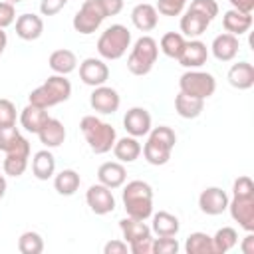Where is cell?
Listing matches in <instances>:
<instances>
[{
    "instance_id": "816d5d0a",
    "label": "cell",
    "mask_w": 254,
    "mask_h": 254,
    "mask_svg": "<svg viewBox=\"0 0 254 254\" xmlns=\"http://www.w3.org/2000/svg\"><path fill=\"white\" fill-rule=\"evenodd\" d=\"M4 192H6V179L0 175V198L4 196Z\"/></svg>"
},
{
    "instance_id": "7c38bea8",
    "label": "cell",
    "mask_w": 254,
    "mask_h": 254,
    "mask_svg": "<svg viewBox=\"0 0 254 254\" xmlns=\"http://www.w3.org/2000/svg\"><path fill=\"white\" fill-rule=\"evenodd\" d=\"M89 103L91 107L97 111V113H103V115H109V113H115L119 109V103H121V97L119 93L113 89V87H107V85H97L89 97Z\"/></svg>"
},
{
    "instance_id": "277c9868",
    "label": "cell",
    "mask_w": 254,
    "mask_h": 254,
    "mask_svg": "<svg viewBox=\"0 0 254 254\" xmlns=\"http://www.w3.org/2000/svg\"><path fill=\"white\" fill-rule=\"evenodd\" d=\"M177 143V135L171 127L161 125L155 127L153 131H149V139L143 147V155L147 159V163L151 165H165L171 159V151Z\"/></svg>"
},
{
    "instance_id": "1f68e13d",
    "label": "cell",
    "mask_w": 254,
    "mask_h": 254,
    "mask_svg": "<svg viewBox=\"0 0 254 254\" xmlns=\"http://www.w3.org/2000/svg\"><path fill=\"white\" fill-rule=\"evenodd\" d=\"M79 183H81V179H79V175H77L73 169H64V171L58 173L56 179H54L56 190H58L60 194H64V196L73 194V192L79 189Z\"/></svg>"
},
{
    "instance_id": "52a82bcc",
    "label": "cell",
    "mask_w": 254,
    "mask_h": 254,
    "mask_svg": "<svg viewBox=\"0 0 254 254\" xmlns=\"http://www.w3.org/2000/svg\"><path fill=\"white\" fill-rule=\"evenodd\" d=\"M179 87L183 93L187 95H192V97H200V99H206L214 93L216 89V81L210 73L206 71H187L181 75L179 79Z\"/></svg>"
},
{
    "instance_id": "c3c4849f",
    "label": "cell",
    "mask_w": 254,
    "mask_h": 254,
    "mask_svg": "<svg viewBox=\"0 0 254 254\" xmlns=\"http://www.w3.org/2000/svg\"><path fill=\"white\" fill-rule=\"evenodd\" d=\"M230 4L234 10H240L246 14H252V10H254V0H230Z\"/></svg>"
},
{
    "instance_id": "f1b7e54d",
    "label": "cell",
    "mask_w": 254,
    "mask_h": 254,
    "mask_svg": "<svg viewBox=\"0 0 254 254\" xmlns=\"http://www.w3.org/2000/svg\"><path fill=\"white\" fill-rule=\"evenodd\" d=\"M56 171V159L50 151H38L32 159V173L40 181H48Z\"/></svg>"
},
{
    "instance_id": "74e56055",
    "label": "cell",
    "mask_w": 254,
    "mask_h": 254,
    "mask_svg": "<svg viewBox=\"0 0 254 254\" xmlns=\"http://www.w3.org/2000/svg\"><path fill=\"white\" fill-rule=\"evenodd\" d=\"M189 8L194 10V12H198V14H202V16H206L210 22L218 16V4H216V0H192Z\"/></svg>"
},
{
    "instance_id": "30bf717a",
    "label": "cell",
    "mask_w": 254,
    "mask_h": 254,
    "mask_svg": "<svg viewBox=\"0 0 254 254\" xmlns=\"http://www.w3.org/2000/svg\"><path fill=\"white\" fill-rule=\"evenodd\" d=\"M85 200L87 206L95 212V214H109L115 208V198L111 189H107L105 185H91L85 192Z\"/></svg>"
},
{
    "instance_id": "603a6c76",
    "label": "cell",
    "mask_w": 254,
    "mask_h": 254,
    "mask_svg": "<svg viewBox=\"0 0 254 254\" xmlns=\"http://www.w3.org/2000/svg\"><path fill=\"white\" fill-rule=\"evenodd\" d=\"M228 83L236 89H250L254 85V65L238 62L228 69Z\"/></svg>"
},
{
    "instance_id": "ee69618b",
    "label": "cell",
    "mask_w": 254,
    "mask_h": 254,
    "mask_svg": "<svg viewBox=\"0 0 254 254\" xmlns=\"http://www.w3.org/2000/svg\"><path fill=\"white\" fill-rule=\"evenodd\" d=\"M129 250L133 254H153V238L151 236L139 238V240H135V242L129 244Z\"/></svg>"
},
{
    "instance_id": "7bdbcfd3",
    "label": "cell",
    "mask_w": 254,
    "mask_h": 254,
    "mask_svg": "<svg viewBox=\"0 0 254 254\" xmlns=\"http://www.w3.org/2000/svg\"><path fill=\"white\" fill-rule=\"evenodd\" d=\"M16 20V10H14V4L10 2H0V28H8L10 24H14Z\"/></svg>"
},
{
    "instance_id": "e0dca14e",
    "label": "cell",
    "mask_w": 254,
    "mask_h": 254,
    "mask_svg": "<svg viewBox=\"0 0 254 254\" xmlns=\"http://www.w3.org/2000/svg\"><path fill=\"white\" fill-rule=\"evenodd\" d=\"M44 32V22L40 16L36 14H22L16 18V34L18 38L26 40V42H32V40H38Z\"/></svg>"
},
{
    "instance_id": "e575fe53",
    "label": "cell",
    "mask_w": 254,
    "mask_h": 254,
    "mask_svg": "<svg viewBox=\"0 0 254 254\" xmlns=\"http://www.w3.org/2000/svg\"><path fill=\"white\" fill-rule=\"evenodd\" d=\"M183 48H185V38L181 34H177V32H169V34H165L161 38V50L169 58H175L177 60L181 56Z\"/></svg>"
},
{
    "instance_id": "cb8c5ba5",
    "label": "cell",
    "mask_w": 254,
    "mask_h": 254,
    "mask_svg": "<svg viewBox=\"0 0 254 254\" xmlns=\"http://www.w3.org/2000/svg\"><path fill=\"white\" fill-rule=\"evenodd\" d=\"M208 24H210V20L206 16H202V14H198V12L190 10V8L181 18V30L189 38H198L200 34H204L206 28H208Z\"/></svg>"
},
{
    "instance_id": "4316f807",
    "label": "cell",
    "mask_w": 254,
    "mask_h": 254,
    "mask_svg": "<svg viewBox=\"0 0 254 254\" xmlns=\"http://www.w3.org/2000/svg\"><path fill=\"white\" fill-rule=\"evenodd\" d=\"M48 64H50V67H52L58 75H67V73H71V71L75 69L77 58H75V54H73L71 50H65V48H64V50L52 52Z\"/></svg>"
},
{
    "instance_id": "d6a6232c",
    "label": "cell",
    "mask_w": 254,
    "mask_h": 254,
    "mask_svg": "<svg viewBox=\"0 0 254 254\" xmlns=\"http://www.w3.org/2000/svg\"><path fill=\"white\" fill-rule=\"evenodd\" d=\"M210 238H212V248H214L216 254H224V252L232 250V248L236 246V242H238V234H236V230L230 228V226H222V228H220L214 236H210Z\"/></svg>"
},
{
    "instance_id": "f35d334b",
    "label": "cell",
    "mask_w": 254,
    "mask_h": 254,
    "mask_svg": "<svg viewBox=\"0 0 254 254\" xmlns=\"http://www.w3.org/2000/svg\"><path fill=\"white\" fill-rule=\"evenodd\" d=\"M179 252V242L173 236H159L153 240V254H177Z\"/></svg>"
},
{
    "instance_id": "f546056e",
    "label": "cell",
    "mask_w": 254,
    "mask_h": 254,
    "mask_svg": "<svg viewBox=\"0 0 254 254\" xmlns=\"http://www.w3.org/2000/svg\"><path fill=\"white\" fill-rule=\"evenodd\" d=\"M113 153H115V159H119L121 163H133L141 155V145H139L137 137H123V139L115 141Z\"/></svg>"
},
{
    "instance_id": "83f0119b",
    "label": "cell",
    "mask_w": 254,
    "mask_h": 254,
    "mask_svg": "<svg viewBox=\"0 0 254 254\" xmlns=\"http://www.w3.org/2000/svg\"><path fill=\"white\" fill-rule=\"evenodd\" d=\"M181 224H179V218L167 210H159L157 214H153V226L151 230L157 234V236H177Z\"/></svg>"
},
{
    "instance_id": "3957f363",
    "label": "cell",
    "mask_w": 254,
    "mask_h": 254,
    "mask_svg": "<svg viewBox=\"0 0 254 254\" xmlns=\"http://www.w3.org/2000/svg\"><path fill=\"white\" fill-rule=\"evenodd\" d=\"M79 129H81L89 149L95 155H103V153L113 149L117 135H115V129L109 123L97 119L95 115H85L79 123Z\"/></svg>"
},
{
    "instance_id": "bcb514c9",
    "label": "cell",
    "mask_w": 254,
    "mask_h": 254,
    "mask_svg": "<svg viewBox=\"0 0 254 254\" xmlns=\"http://www.w3.org/2000/svg\"><path fill=\"white\" fill-rule=\"evenodd\" d=\"M99 4L105 12V18L107 16H117L123 10V0H99Z\"/></svg>"
},
{
    "instance_id": "4dcf8cb0",
    "label": "cell",
    "mask_w": 254,
    "mask_h": 254,
    "mask_svg": "<svg viewBox=\"0 0 254 254\" xmlns=\"http://www.w3.org/2000/svg\"><path fill=\"white\" fill-rule=\"evenodd\" d=\"M119 228L123 232V238L127 244L139 240V238H145V236H151V228L145 224V220H137V218H123L119 220Z\"/></svg>"
},
{
    "instance_id": "7402d4cb",
    "label": "cell",
    "mask_w": 254,
    "mask_h": 254,
    "mask_svg": "<svg viewBox=\"0 0 254 254\" xmlns=\"http://www.w3.org/2000/svg\"><path fill=\"white\" fill-rule=\"evenodd\" d=\"M222 26L228 34L232 36H240V34H246L252 26V14H246V12H240V10H228L224 12L222 16Z\"/></svg>"
},
{
    "instance_id": "ab89813d",
    "label": "cell",
    "mask_w": 254,
    "mask_h": 254,
    "mask_svg": "<svg viewBox=\"0 0 254 254\" xmlns=\"http://www.w3.org/2000/svg\"><path fill=\"white\" fill-rule=\"evenodd\" d=\"M187 6V0H157V12L163 16H179Z\"/></svg>"
},
{
    "instance_id": "7dc6e473",
    "label": "cell",
    "mask_w": 254,
    "mask_h": 254,
    "mask_svg": "<svg viewBox=\"0 0 254 254\" xmlns=\"http://www.w3.org/2000/svg\"><path fill=\"white\" fill-rule=\"evenodd\" d=\"M127 242L123 240H109L105 246H103V252L105 254H125L127 252Z\"/></svg>"
},
{
    "instance_id": "ffe728a7",
    "label": "cell",
    "mask_w": 254,
    "mask_h": 254,
    "mask_svg": "<svg viewBox=\"0 0 254 254\" xmlns=\"http://www.w3.org/2000/svg\"><path fill=\"white\" fill-rule=\"evenodd\" d=\"M131 20H133V24H135L137 30H141V32H151V30L157 26V22H159V12H157L155 6L143 2V4H137V6L133 8Z\"/></svg>"
},
{
    "instance_id": "9a60e30c",
    "label": "cell",
    "mask_w": 254,
    "mask_h": 254,
    "mask_svg": "<svg viewBox=\"0 0 254 254\" xmlns=\"http://www.w3.org/2000/svg\"><path fill=\"white\" fill-rule=\"evenodd\" d=\"M123 127L131 137H143L151 131V115L143 107H131L123 117Z\"/></svg>"
},
{
    "instance_id": "484cf974",
    "label": "cell",
    "mask_w": 254,
    "mask_h": 254,
    "mask_svg": "<svg viewBox=\"0 0 254 254\" xmlns=\"http://www.w3.org/2000/svg\"><path fill=\"white\" fill-rule=\"evenodd\" d=\"M175 109L177 113L183 117V119H194L202 113L204 109V99L200 97H192V95H187V93H179L175 97Z\"/></svg>"
},
{
    "instance_id": "2e32d148",
    "label": "cell",
    "mask_w": 254,
    "mask_h": 254,
    "mask_svg": "<svg viewBox=\"0 0 254 254\" xmlns=\"http://www.w3.org/2000/svg\"><path fill=\"white\" fill-rule=\"evenodd\" d=\"M206 58H208L206 44H202L200 40H190L185 42V48L177 60L183 67H200L202 64H206Z\"/></svg>"
},
{
    "instance_id": "8992f818",
    "label": "cell",
    "mask_w": 254,
    "mask_h": 254,
    "mask_svg": "<svg viewBox=\"0 0 254 254\" xmlns=\"http://www.w3.org/2000/svg\"><path fill=\"white\" fill-rule=\"evenodd\" d=\"M131 44V32L123 24L109 26L97 40V52L105 60H119Z\"/></svg>"
},
{
    "instance_id": "f5cc1de1",
    "label": "cell",
    "mask_w": 254,
    "mask_h": 254,
    "mask_svg": "<svg viewBox=\"0 0 254 254\" xmlns=\"http://www.w3.org/2000/svg\"><path fill=\"white\" fill-rule=\"evenodd\" d=\"M6 2H10V4H18V2H22V0H6Z\"/></svg>"
},
{
    "instance_id": "f907efd6",
    "label": "cell",
    "mask_w": 254,
    "mask_h": 254,
    "mask_svg": "<svg viewBox=\"0 0 254 254\" xmlns=\"http://www.w3.org/2000/svg\"><path fill=\"white\" fill-rule=\"evenodd\" d=\"M6 44H8V38H6V32L0 28V56H2V52H4V48H6Z\"/></svg>"
},
{
    "instance_id": "681fc988",
    "label": "cell",
    "mask_w": 254,
    "mask_h": 254,
    "mask_svg": "<svg viewBox=\"0 0 254 254\" xmlns=\"http://www.w3.org/2000/svg\"><path fill=\"white\" fill-rule=\"evenodd\" d=\"M240 250H242L244 254H254V236H252L250 232H248V236L244 238V242H242Z\"/></svg>"
},
{
    "instance_id": "8d00e7d4",
    "label": "cell",
    "mask_w": 254,
    "mask_h": 254,
    "mask_svg": "<svg viewBox=\"0 0 254 254\" xmlns=\"http://www.w3.org/2000/svg\"><path fill=\"white\" fill-rule=\"evenodd\" d=\"M20 139H22V135H20V131H18L16 125H4V127H0V151H4V153L12 151L18 145Z\"/></svg>"
},
{
    "instance_id": "44dd1931",
    "label": "cell",
    "mask_w": 254,
    "mask_h": 254,
    "mask_svg": "<svg viewBox=\"0 0 254 254\" xmlns=\"http://www.w3.org/2000/svg\"><path fill=\"white\" fill-rule=\"evenodd\" d=\"M38 137H40V141H42L48 149L60 147V145L64 143V139H65V127H64V123H62L60 119L50 117V119L44 123V127L38 131Z\"/></svg>"
},
{
    "instance_id": "60d3db41",
    "label": "cell",
    "mask_w": 254,
    "mask_h": 254,
    "mask_svg": "<svg viewBox=\"0 0 254 254\" xmlns=\"http://www.w3.org/2000/svg\"><path fill=\"white\" fill-rule=\"evenodd\" d=\"M232 194L234 196H254V183L250 177H238L232 185Z\"/></svg>"
},
{
    "instance_id": "d4e9b609",
    "label": "cell",
    "mask_w": 254,
    "mask_h": 254,
    "mask_svg": "<svg viewBox=\"0 0 254 254\" xmlns=\"http://www.w3.org/2000/svg\"><path fill=\"white\" fill-rule=\"evenodd\" d=\"M50 119V115H48V111L46 109H42V107H36V105H26L24 109H22V113H20V123H22V127L26 129V131H30V133H36L38 135V131L44 127V123Z\"/></svg>"
},
{
    "instance_id": "b9f144b4",
    "label": "cell",
    "mask_w": 254,
    "mask_h": 254,
    "mask_svg": "<svg viewBox=\"0 0 254 254\" xmlns=\"http://www.w3.org/2000/svg\"><path fill=\"white\" fill-rule=\"evenodd\" d=\"M16 125V107L10 99H0V127Z\"/></svg>"
},
{
    "instance_id": "8fae6325",
    "label": "cell",
    "mask_w": 254,
    "mask_h": 254,
    "mask_svg": "<svg viewBox=\"0 0 254 254\" xmlns=\"http://www.w3.org/2000/svg\"><path fill=\"white\" fill-rule=\"evenodd\" d=\"M228 208L230 216L246 232L254 230V196H232V200H228Z\"/></svg>"
},
{
    "instance_id": "836d02e7",
    "label": "cell",
    "mask_w": 254,
    "mask_h": 254,
    "mask_svg": "<svg viewBox=\"0 0 254 254\" xmlns=\"http://www.w3.org/2000/svg\"><path fill=\"white\" fill-rule=\"evenodd\" d=\"M187 254H214L212 238L204 232H192L185 242Z\"/></svg>"
},
{
    "instance_id": "d590c367",
    "label": "cell",
    "mask_w": 254,
    "mask_h": 254,
    "mask_svg": "<svg viewBox=\"0 0 254 254\" xmlns=\"http://www.w3.org/2000/svg\"><path fill=\"white\" fill-rule=\"evenodd\" d=\"M18 250L22 254H40L44 250V240L38 232L28 230L18 238Z\"/></svg>"
},
{
    "instance_id": "f6af8a7d",
    "label": "cell",
    "mask_w": 254,
    "mask_h": 254,
    "mask_svg": "<svg viewBox=\"0 0 254 254\" xmlns=\"http://www.w3.org/2000/svg\"><path fill=\"white\" fill-rule=\"evenodd\" d=\"M65 4H67V0H42L40 12H42L44 16H54V14H58Z\"/></svg>"
},
{
    "instance_id": "4fadbf2b",
    "label": "cell",
    "mask_w": 254,
    "mask_h": 254,
    "mask_svg": "<svg viewBox=\"0 0 254 254\" xmlns=\"http://www.w3.org/2000/svg\"><path fill=\"white\" fill-rule=\"evenodd\" d=\"M198 206L204 214L216 216L228 208V194L218 187H208L198 196Z\"/></svg>"
},
{
    "instance_id": "5bb4252c",
    "label": "cell",
    "mask_w": 254,
    "mask_h": 254,
    "mask_svg": "<svg viewBox=\"0 0 254 254\" xmlns=\"http://www.w3.org/2000/svg\"><path fill=\"white\" fill-rule=\"evenodd\" d=\"M79 77L85 85H91V87H97V85H103L109 77V69L107 65L97 60V58H87L79 64Z\"/></svg>"
},
{
    "instance_id": "d6986e66",
    "label": "cell",
    "mask_w": 254,
    "mask_h": 254,
    "mask_svg": "<svg viewBox=\"0 0 254 254\" xmlns=\"http://www.w3.org/2000/svg\"><path fill=\"white\" fill-rule=\"evenodd\" d=\"M97 179L107 189H119L127 179V171L121 163H111L109 161V163H103L97 169Z\"/></svg>"
},
{
    "instance_id": "5b68a950",
    "label": "cell",
    "mask_w": 254,
    "mask_h": 254,
    "mask_svg": "<svg viewBox=\"0 0 254 254\" xmlns=\"http://www.w3.org/2000/svg\"><path fill=\"white\" fill-rule=\"evenodd\" d=\"M157 56H159L157 42L151 36H141L135 42V46H133V50L127 58V69L133 75H147L153 69V65L157 62Z\"/></svg>"
},
{
    "instance_id": "7a4b0ae2",
    "label": "cell",
    "mask_w": 254,
    "mask_h": 254,
    "mask_svg": "<svg viewBox=\"0 0 254 254\" xmlns=\"http://www.w3.org/2000/svg\"><path fill=\"white\" fill-rule=\"evenodd\" d=\"M71 95V83L69 79H65L64 75H50L40 87H36L28 99L32 105L36 107H42V109H48V107H54L62 101H67Z\"/></svg>"
},
{
    "instance_id": "9c48e42d",
    "label": "cell",
    "mask_w": 254,
    "mask_h": 254,
    "mask_svg": "<svg viewBox=\"0 0 254 254\" xmlns=\"http://www.w3.org/2000/svg\"><path fill=\"white\" fill-rule=\"evenodd\" d=\"M28 157H30V143H28V139L22 137V139L18 141V145H16L12 151L6 153V159H4V163H2L4 173L10 175V177H20V175H24V171H26V167H28Z\"/></svg>"
},
{
    "instance_id": "ac0fdd59",
    "label": "cell",
    "mask_w": 254,
    "mask_h": 254,
    "mask_svg": "<svg viewBox=\"0 0 254 254\" xmlns=\"http://www.w3.org/2000/svg\"><path fill=\"white\" fill-rule=\"evenodd\" d=\"M212 56L216 58V60H220V62H230V60H234L236 58V54H238V36H232V34H228V32H224V34H220V36H216L214 40H212Z\"/></svg>"
},
{
    "instance_id": "ba28073f",
    "label": "cell",
    "mask_w": 254,
    "mask_h": 254,
    "mask_svg": "<svg viewBox=\"0 0 254 254\" xmlns=\"http://www.w3.org/2000/svg\"><path fill=\"white\" fill-rule=\"evenodd\" d=\"M103 20H105V12L99 0H85L73 16V28L79 34H93Z\"/></svg>"
},
{
    "instance_id": "6da1fadb",
    "label": "cell",
    "mask_w": 254,
    "mask_h": 254,
    "mask_svg": "<svg viewBox=\"0 0 254 254\" xmlns=\"http://www.w3.org/2000/svg\"><path fill=\"white\" fill-rule=\"evenodd\" d=\"M123 206L127 216L147 220L153 214V189L145 181H131L123 189Z\"/></svg>"
}]
</instances>
